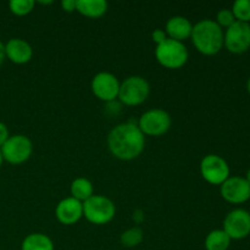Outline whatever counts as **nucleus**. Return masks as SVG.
Returning a JSON list of instances; mask_svg holds the SVG:
<instances>
[{
	"label": "nucleus",
	"instance_id": "obj_1",
	"mask_svg": "<svg viewBox=\"0 0 250 250\" xmlns=\"http://www.w3.org/2000/svg\"><path fill=\"white\" fill-rule=\"evenodd\" d=\"M107 146L119 160L131 161L138 158L146 146V137L136 122L117 125L107 136Z\"/></svg>",
	"mask_w": 250,
	"mask_h": 250
},
{
	"label": "nucleus",
	"instance_id": "obj_2",
	"mask_svg": "<svg viewBox=\"0 0 250 250\" xmlns=\"http://www.w3.org/2000/svg\"><path fill=\"white\" fill-rule=\"evenodd\" d=\"M190 39L200 54L211 56L219 53L224 46L225 33L216 21L205 19L193 26Z\"/></svg>",
	"mask_w": 250,
	"mask_h": 250
},
{
	"label": "nucleus",
	"instance_id": "obj_3",
	"mask_svg": "<svg viewBox=\"0 0 250 250\" xmlns=\"http://www.w3.org/2000/svg\"><path fill=\"white\" fill-rule=\"evenodd\" d=\"M155 58L161 66L168 70H177L187 63L189 53L183 43L167 38L156 45Z\"/></svg>",
	"mask_w": 250,
	"mask_h": 250
},
{
	"label": "nucleus",
	"instance_id": "obj_4",
	"mask_svg": "<svg viewBox=\"0 0 250 250\" xmlns=\"http://www.w3.org/2000/svg\"><path fill=\"white\" fill-rule=\"evenodd\" d=\"M116 214V207L111 199L104 195H93L83 203V216L90 224L102 225L112 221Z\"/></svg>",
	"mask_w": 250,
	"mask_h": 250
},
{
	"label": "nucleus",
	"instance_id": "obj_5",
	"mask_svg": "<svg viewBox=\"0 0 250 250\" xmlns=\"http://www.w3.org/2000/svg\"><path fill=\"white\" fill-rule=\"evenodd\" d=\"M150 85L144 77L131 76L120 84L119 99L126 106H137L148 99Z\"/></svg>",
	"mask_w": 250,
	"mask_h": 250
},
{
	"label": "nucleus",
	"instance_id": "obj_6",
	"mask_svg": "<svg viewBox=\"0 0 250 250\" xmlns=\"http://www.w3.org/2000/svg\"><path fill=\"white\" fill-rule=\"evenodd\" d=\"M0 150L5 161L11 165H20L31 158L33 153V144L28 137L23 134H15L9 137Z\"/></svg>",
	"mask_w": 250,
	"mask_h": 250
},
{
	"label": "nucleus",
	"instance_id": "obj_7",
	"mask_svg": "<svg viewBox=\"0 0 250 250\" xmlns=\"http://www.w3.org/2000/svg\"><path fill=\"white\" fill-rule=\"evenodd\" d=\"M138 127L144 136L160 137L167 133L172 125L170 114L163 109H151L144 112L138 120Z\"/></svg>",
	"mask_w": 250,
	"mask_h": 250
},
{
	"label": "nucleus",
	"instance_id": "obj_8",
	"mask_svg": "<svg viewBox=\"0 0 250 250\" xmlns=\"http://www.w3.org/2000/svg\"><path fill=\"white\" fill-rule=\"evenodd\" d=\"M200 173L210 185L221 186L229 177V166L221 156L209 154L200 163Z\"/></svg>",
	"mask_w": 250,
	"mask_h": 250
},
{
	"label": "nucleus",
	"instance_id": "obj_9",
	"mask_svg": "<svg viewBox=\"0 0 250 250\" xmlns=\"http://www.w3.org/2000/svg\"><path fill=\"white\" fill-rule=\"evenodd\" d=\"M224 45L233 54H243L250 48V24L236 21L226 29Z\"/></svg>",
	"mask_w": 250,
	"mask_h": 250
},
{
	"label": "nucleus",
	"instance_id": "obj_10",
	"mask_svg": "<svg viewBox=\"0 0 250 250\" xmlns=\"http://www.w3.org/2000/svg\"><path fill=\"white\" fill-rule=\"evenodd\" d=\"M120 84L117 77L110 72H99L93 77L90 88L95 97L105 103H111L119 98Z\"/></svg>",
	"mask_w": 250,
	"mask_h": 250
},
{
	"label": "nucleus",
	"instance_id": "obj_11",
	"mask_svg": "<svg viewBox=\"0 0 250 250\" xmlns=\"http://www.w3.org/2000/svg\"><path fill=\"white\" fill-rule=\"evenodd\" d=\"M224 231L231 239H243L250 234V214L247 210L236 209L227 214Z\"/></svg>",
	"mask_w": 250,
	"mask_h": 250
},
{
	"label": "nucleus",
	"instance_id": "obj_12",
	"mask_svg": "<svg viewBox=\"0 0 250 250\" xmlns=\"http://www.w3.org/2000/svg\"><path fill=\"white\" fill-rule=\"evenodd\" d=\"M221 195L231 204H243L250 199V185L243 177H229L221 185Z\"/></svg>",
	"mask_w": 250,
	"mask_h": 250
},
{
	"label": "nucleus",
	"instance_id": "obj_13",
	"mask_svg": "<svg viewBox=\"0 0 250 250\" xmlns=\"http://www.w3.org/2000/svg\"><path fill=\"white\" fill-rule=\"evenodd\" d=\"M55 216L60 224L71 226L83 217V203L72 197L61 200L55 209Z\"/></svg>",
	"mask_w": 250,
	"mask_h": 250
},
{
	"label": "nucleus",
	"instance_id": "obj_14",
	"mask_svg": "<svg viewBox=\"0 0 250 250\" xmlns=\"http://www.w3.org/2000/svg\"><path fill=\"white\" fill-rule=\"evenodd\" d=\"M5 56L16 65H23L31 61L33 49L31 44L21 38H12L5 44Z\"/></svg>",
	"mask_w": 250,
	"mask_h": 250
},
{
	"label": "nucleus",
	"instance_id": "obj_15",
	"mask_svg": "<svg viewBox=\"0 0 250 250\" xmlns=\"http://www.w3.org/2000/svg\"><path fill=\"white\" fill-rule=\"evenodd\" d=\"M193 31V24L187 17L183 16H173L168 19L166 22L165 32L167 34V38L173 39L183 43L185 41L190 38Z\"/></svg>",
	"mask_w": 250,
	"mask_h": 250
},
{
	"label": "nucleus",
	"instance_id": "obj_16",
	"mask_svg": "<svg viewBox=\"0 0 250 250\" xmlns=\"http://www.w3.org/2000/svg\"><path fill=\"white\" fill-rule=\"evenodd\" d=\"M109 4L105 0H77V9L80 12L88 19H99L106 14Z\"/></svg>",
	"mask_w": 250,
	"mask_h": 250
},
{
	"label": "nucleus",
	"instance_id": "obj_17",
	"mask_svg": "<svg viewBox=\"0 0 250 250\" xmlns=\"http://www.w3.org/2000/svg\"><path fill=\"white\" fill-rule=\"evenodd\" d=\"M94 195V187L89 180L84 177H78L71 183V197L80 202L84 203Z\"/></svg>",
	"mask_w": 250,
	"mask_h": 250
},
{
	"label": "nucleus",
	"instance_id": "obj_18",
	"mask_svg": "<svg viewBox=\"0 0 250 250\" xmlns=\"http://www.w3.org/2000/svg\"><path fill=\"white\" fill-rule=\"evenodd\" d=\"M21 250H54V243L46 234L31 233L22 242Z\"/></svg>",
	"mask_w": 250,
	"mask_h": 250
},
{
	"label": "nucleus",
	"instance_id": "obj_19",
	"mask_svg": "<svg viewBox=\"0 0 250 250\" xmlns=\"http://www.w3.org/2000/svg\"><path fill=\"white\" fill-rule=\"evenodd\" d=\"M232 239L227 236L224 229H214L205 238L207 250H227L229 248Z\"/></svg>",
	"mask_w": 250,
	"mask_h": 250
},
{
	"label": "nucleus",
	"instance_id": "obj_20",
	"mask_svg": "<svg viewBox=\"0 0 250 250\" xmlns=\"http://www.w3.org/2000/svg\"><path fill=\"white\" fill-rule=\"evenodd\" d=\"M144 239V232L141 227L134 226L131 229H126L122 232L121 237H120V242L126 248H134V247L139 246Z\"/></svg>",
	"mask_w": 250,
	"mask_h": 250
},
{
	"label": "nucleus",
	"instance_id": "obj_21",
	"mask_svg": "<svg viewBox=\"0 0 250 250\" xmlns=\"http://www.w3.org/2000/svg\"><path fill=\"white\" fill-rule=\"evenodd\" d=\"M36 1L33 0H11L9 2L10 11L16 16H26L34 9Z\"/></svg>",
	"mask_w": 250,
	"mask_h": 250
},
{
	"label": "nucleus",
	"instance_id": "obj_22",
	"mask_svg": "<svg viewBox=\"0 0 250 250\" xmlns=\"http://www.w3.org/2000/svg\"><path fill=\"white\" fill-rule=\"evenodd\" d=\"M232 12L237 21L247 22L250 21V0H237L233 2Z\"/></svg>",
	"mask_w": 250,
	"mask_h": 250
},
{
	"label": "nucleus",
	"instance_id": "obj_23",
	"mask_svg": "<svg viewBox=\"0 0 250 250\" xmlns=\"http://www.w3.org/2000/svg\"><path fill=\"white\" fill-rule=\"evenodd\" d=\"M237 20H236V17H234L232 10L222 9L217 12L216 23L219 24L221 28L222 27H226V28H229V27L232 26V24H233Z\"/></svg>",
	"mask_w": 250,
	"mask_h": 250
},
{
	"label": "nucleus",
	"instance_id": "obj_24",
	"mask_svg": "<svg viewBox=\"0 0 250 250\" xmlns=\"http://www.w3.org/2000/svg\"><path fill=\"white\" fill-rule=\"evenodd\" d=\"M151 39H153V42L156 45H159V44L164 43L167 39V34H166V32L164 29L158 28L151 33Z\"/></svg>",
	"mask_w": 250,
	"mask_h": 250
},
{
	"label": "nucleus",
	"instance_id": "obj_25",
	"mask_svg": "<svg viewBox=\"0 0 250 250\" xmlns=\"http://www.w3.org/2000/svg\"><path fill=\"white\" fill-rule=\"evenodd\" d=\"M61 7L66 12H73L77 9V0H62Z\"/></svg>",
	"mask_w": 250,
	"mask_h": 250
},
{
	"label": "nucleus",
	"instance_id": "obj_26",
	"mask_svg": "<svg viewBox=\"0 0 250 250\" xmlns=\"http://www.w3.org/2000/svg\"><path fill=\"white\" fill-rule=\"evenodd\" d=\"M9 137L10 134H9V129H7L6 125L0 122V148L4 146V143L9 139Z\"/></svg>",
	"mask_w": 250,
	"mask_h": 250
},
{
	"label": "nucleus",
	"instance_id": "obj_27",
	"mask_svg": "<svg viewBox=\"0 0 250 250\" xmlns=\"http://www.w3.org/2000/svg\"><path fill=\"white\" fill-rule=\"evenodd\" d=\"M132 219H133V221L136 222L137 225L142 224V222L144 221V219H146V215H144V211L142 209H137L133 211V215H132Z\"/></svg>",
	"mask_w": 250,
	"mask_h": 250
},
{
	"label": "nucleus",
	"instance_id": "obj_28",
	"mask_svg": "<svg viewBox=\"0 0 250 250\" xmlns=\"http://www.w3.org/2000/svg\"><path fill=\"white\" fill-rule=\"evenodd\" d=\"M5 59H6V56H5V44H2V42H0V66L2 65Z\"/></svg>",
	"mask_w": 250,
	"mask_h": 250
},
{
	"label": "nucleus",
	"instance_id": "obj_29",
	"mask_svg": "<svg viewBox=\"0 0 250 250\" xmlns=\"http://www.w3.org/2000/svg\"><path fill=\"white\" fill-rule=\"evenodd\" d=\"M39 2V4H42V5H51V4H53V1H51V0H50V1H38Z\"/></svg>",
	"mask_w": 250,
	"mask_h": 250
},
{
	"label": "nucleus",
	"instance_id": "obj_30",
	"mask_svg": "<svg viewBox=\"0 0 250 250\" xmlns=\"http://www.w3.org/2000/svg\"><path fill=\"white\" fill-rule=\"evenodd\" d=\"M246 180L248 181V183L250 185V168L248 170V172H247V177H246Z\"/></svg>",
	"mask_w": 250,
	"mask_h": 250
},
{
	"label": "nucleus",
	"instance_id": "obj_31",
	"mask_svg": "<svg viewBox=\"0 0 250 250\" xmlns=\"http://www.w3.org/2000/svg\"><path fill=\"white\" fill-rule=\"evenodd\" d=\"M2 161H4V159H2V154H1V150H0V167H1V165H2Z\"/></svg>",
	"mask_w": 250,
	"mask_h": 250
},
{
	"label": "nucleus",
	"instance_id": "obj_32",
	"mask_svg": "<svg viewBox=\"0 0 250 250\" xmlns=\"http://www.w3.org/2000/svg\"><path fill=\"white\" fill-rule=\"evenodd\" d=\"M247 89H248V92H249V94H250V77H249V80H248V83H247Z\"/></svg>",
	"mask_w": 250,
	"mask_h": 250
}]
</instances>
